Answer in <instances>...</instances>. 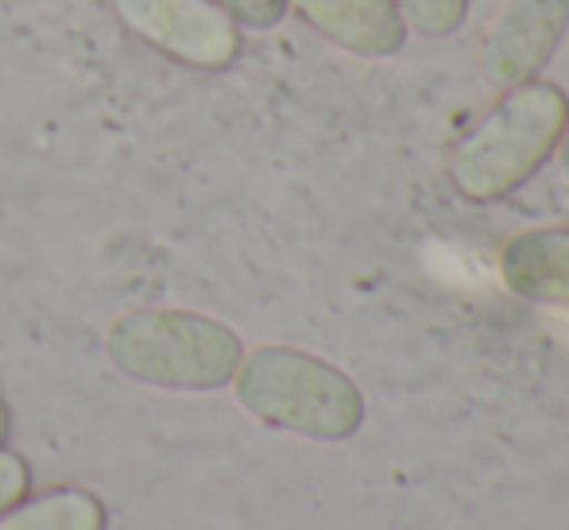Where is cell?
<instances>
[{
	"label": "cell",
	"instance_id": "6da1fadb",
	"mask_svg": "<svg viewBox=\"0 0 569 530\" xmlns=\"http://www.w3.org/2000/svg\"><path fill=\"white\" fill-rule=\"evenodd\" d=\"M232 396L252 419L315 441H345L365 422L360 388L333 368L291 344H260L232 372Z\"/></svg>",
	"mask_w": 569,
	"mask_h": 530
},
{
	"label": "cell",
	"instance_id": "4fadbf2b",
	"mask_svg": "<svg viewBox=\"0 0 569 530\" xmlns=\"http://www.w3.org/2000/svg\"><path fill=\"white\" fill-rule=\"evenodd\" d=\"M4 422H8L4 419V407H0V438H4Z\"/></svg>",
	"mask_w": 569,
	"mask_h": 530
},
{
	"label": "cell",
	"instance_id": "8fae6325",
	"mask_svg": "<svg viewBox=\"0 0 569 530\" xmlns=\"http://www.w3.org/2000/svg\"><path fill=\"white\" fill-rule=\"evenodd\" d=\"M31 488V469L16 449L0 446V511H8L12 503H20Z\"/></svg>",
	"mask_w": 569,
	"mask_h": 530
},
{
	"label": "cell",
	"instance_id": "ba28073f",
	"mask_svg": "<svg viewBox=\"0 0 569 530\" xmlns=\"http://www.w3.org/2000/svg\"><path fill=\"white\" fill-rule=\"evenodd\" d=\"M0 530H106V503L78 484L47 488L0 511Z\"/></svg>",
	"mask_w": 569,
	"mask_h": 530
},
{
	"label": "cell",
	"instance_id": "277c9868",
	"mask_svg": "<svg viewBox=\"0 0 569 530\" xmlns=\"http://www.w3.org/2000/svg\"><path fill=\"white\" fill-rule=\"evenodd\" d=\"M117 20L159 54L194 70H221L240 54V28L218 0H113Z\"/></svg>",
	"mask_w": 569,
	"mask_h": 530
},
{
	"label": "cell",
	"instance_id": "7a4b0ae2",
	"mask_svg": "<svg viewBox=\"0 0 569 530\" xmlns=\"http://www.w3.org/2000/svg\"><path fill=\"white\" fill-rule=\"evenodd\" d=\"M569 101L550 82L511 86L450 151V182L469 202H496L523 187L562 140Z\"/></svg>",
	"mask_w": 569,
	"mask_h": 530
},
{
	"label": "cell",
	"instance_id": "52a82bcc",
	"mask_svg": "<svg viewBox=\"0 0 569 530\" xmlns=\"http://www.w3.org/2000/svg\"><path fill=\"white\" fill-rule=\"evenodd\" d=\"M508 291L547 307H569V229L519 232L500 256Z\"/></svg>",
	"mask_w": 569,
	"mask_h": 530
},
{
	"label": "cell",
	"instance_id": "9c48e42d",
	"mask_svg": "<svg viewBox=\"0 0 569 530\" xmlns=\"http://www.w3.org/2000/svg\"><path fill=\"white\" fill-rule=\"evenodd\" d=\"M391 4L403 16V23L435 39L453 36L465 23V12H469V0H391Z\"/></svg>",
	"mask_w": 569,
	"mask_h": 530
},
{
	"label": "cell",
	"instance_id": "5b68a950",
	"mask_svg": "<svg viewBox=\"0 0 569 530\" xmlns=\"http://www.w3.org/2000/svg\"><path fill=\"white\" fill-rule=\"evenodd\" d=\"M569 28V0H508L488 36V74L511 90L539 74Z\"/></svg>",
	"mask_w": 569,
	"mask_h": 530
},
{
	"label": "cell",
	"instance_id": "8992f818",
	"mask_svg": "<svg viewBox=\"0 0 569 530\" xmlns=\"http://www.w3.org/2000/svg\"><path fill=\"white\" fill-rule=\"evenodd\" d=\"M287 8L360 59H388L407 39V23L391 0H287Z\"/></svg>",
	"mask_w": 569,
	"mask_h": 530
},
{
	"label": "cell",
	"instance_id": "3957f363",
	"mask_svg": "<svg viewBox=\"0 0 569 530\" xmlns=\"http://www.w3.org/2000/svg\"><path fill=\"white\" fill-rule=\"evenodd\" d=\"M120 376L163 391H218L237 372L244 344L226 321L198 310H132L106 333Z\"/></svg>",
	"mask_w": 569,
	"mask_h": 530
},
{
	"label": "cell",
	"instance_id": "7c38bea8",
	"mask_svg": "<svg viewBox=\"0 0 569 530\" xmlns=\"http://www.w3.org/2000/svg\"><path fill=\"white\" fill-rule=\"evenodd\" d=\"M558 159H562V171L569 174V117H566V128H562V140H558Z\"/></svg>",
	"mask_w": 569,
	"mask_h": 530
},
{
	"label": "cell",
	"instance_id": "30bf717a",
	"mask_svg": "<svg viewBox=\"0 0 569 530\" xmlns=\"http://www.w3.org/2000/svg\"><path fill=\"white\" fill-rule=\"evenodd\" d=\"M232 16L237 28L248 31H271L287 16V0H218Z\"/></svg>",
	"mask_w": 569,
	"mask_h": 530
}]
</instances>
